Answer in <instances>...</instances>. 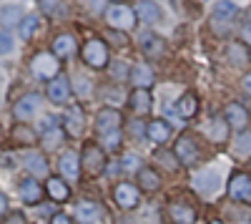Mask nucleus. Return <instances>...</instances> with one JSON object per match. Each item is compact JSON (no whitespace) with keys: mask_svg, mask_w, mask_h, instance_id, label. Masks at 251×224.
<instances>
[{"mask_svg":"<svg viewBox=\"0 0 251 224\" xmlns=\"http://www.w3.org/2000/svg\"><path fill=\"white\" fill-rule=\"evenodd\" d=\"M80 60L93 71H106L111 66V46L103 38L91 35L86 43L80 46Z\"/></svg>","mask_w":251,"mask_h":224,"instance_id":"1","label":"nucleus"},{"mask_svg":"<svg viewBox=\"0 0 251 224\" xmlns=\"http://www.w3.org/2000/svg\"><path fill=\"white\" fill-rule=\"evenodd\" d=\"M103 20L111 30H121V33H128L138 26V15L136 8H131L128 3H113L103 10Z\"/></svg>","mask_w":251,"mask_h":224,"instance_id":"2","label":"nucleus"},{"mask_svg":"<svg viewBox=\"0 0 251 224\" xmlns=\"http://www.w3.org/2000/svg\"><path fill=\"white\" fill-rule=\"evenodd\" d=\"M80 171L86 174V179H96L106 171V149L96 141H86L80 151Z\"/></svg>","mask_w":251,"mask_h":224,"instance_id":"3","label":"nucleus"},{"mask_svg":"<svg viewBox=\"0 0 251 224\" xmlns=\"http://www.w3.org/2000/svg\"><path fill=\"white\" fill-rule=\"evenodd\" d=\"M239 15V8L231 3V0H221V3L214 8L211 13V20H208V28H211L214 35L219 38H228L231 35V26Z\"/></svg>","mask_w":251,"mask_h":224,"instance_id":"4","label":"nucleus"},{"mask_svg":"<svg viewBox=\"0 0 251 224\" xmlns=\"http://www.w3.org/2000/svg\"><path fill=\"white\" fill-rule=\"evenodd\" d=\"M33 78L38 81H46V84H50L53 78H58L63 71H60V60L50 53V51H35L33 58H30V63H28Z\"/></svg>","mask_w":251,"mask_h":224,"instance_id":"5","label":"nucleus"},{"mask_svg":"<svg viewBox=\"0 0 251 224\" xmlns=\"http://www.w3.org/2000/svg\"><path fill=\"white\" fill-rule=\"evenodd\" d=\"M163 214L171 224H196L199 219L196 207H191L186 199H169L163 204Z\"/></svg>","mask_w":251,"mask_h":224,"instance_id":"6","label":"nucleus"},{"mask_svg":"<svg viewBox=\"0 0 251 224\" xmlns=\"http://www.w3.org/2000/svg\"><path fill=\"white\" fill-rule=\"evenodd\" d=\"M46 98L50 101V104H55V106L71 104V98H73V84H71V78L66 73H60L58 78H53L50 84L46 86Z\"/></svg>","mask_w":251,"mask_h":224,"instance_id":"7","label":"nucleus"},{"mask_svg":"<svg viewBox=\"0 0 251 224\" xmlns=\"http://www.w3.org/2000/svg\"><path fill=\"white\" fill-rule=\"evenodd\" d=\"M174 154L181 161V167H194L196 161L201 159V149L196 144V139L191 134H181L174 144Z\"/></svg>","mask_w":251,"mask_h":224,"instance_id":"8","label":"nucleus"},{"mask_svg":"<svg viewBox=\"0 0 251 224\" xmlns=\"http://www.w3.org/2000/svg\"><path fill=\"white\" fill-rule=\"evenodd\" d=\"M38 111H40V93H35V91L20 96L13 104V116L18 124H28L30 118L38 116Z\"/></svg>","mask_w":251,"mask_h":224,"instance_id":"9","label":"nucleus"},{"mask_svg":"<svg viewBox=\"0 0 251 224\" xmlns=\"http://www.w3.org/2000/svg\"><path fill=\"white\" fill-rule=\"evenodd\" d=\"M113 201L123 209V212H131L141 204V189L131 181H118L113 187Z\"/></svg>","mask_w":251,"mask_h":224,"instance_id":"10","label":"nucleus"},{"mask_svg":"<svg viewBox=\"0 0 251 224\" xmlns=\"http://www.w3.org/2000/svg\"><path fill=\"white\" fill-rule=\"evenodd\" d=\"M121 124H123V116H121V111L113 109V106H103V109L96 113V131H98L100 139L108 136V134H113V131H121Z\"/></svg>","mask_w":251,"mask_h":224,"instance_id":"11","label":"nucleus"},{"mask_svg":"<svg viewBox=\"0 0 251 224\" xmlns=\"http://www.w3.org/2000/svg\"><path fill=\"white\" fill-rule=\"evenodd\" d=\"M138 48L149 60H158V58L166 56V40L153 30H143L138 35Z\"/></svg>","mask_w":251,"mask_h":224,"instance_id":"12","label":"nucleus"},{"mask_svg":"<svg viewBox=\"0 0 251 224\" xmlns=\"http://www.w3.org/2000/svg\"><path fill=\"white\" fill-rule=\"evenodd\" d=\"M228 196L251 207V176L244 171H234L231 179H228Z\"/></svg>","mask_w":251,"mask_h":224,"instance_id":"13","label":"nucleus"},{"mask_svg":"<svg viewBox=\"0 0 251 224\" xmlns=\"http://www.w3.org/2000/svg\"><path fill=\"white\" fill-rule=\"evenodd\" d=\"M50 53L58 58V60H68L78 53V40L75 35L71 33H58L53 40H50Z\"/></svg>","mask_w":251,"mask_h":224,"instance_id":"14","label":"nucleus"},{"mask_svg":"<svg viewBox=\"0 0 251 224\" xmlns=\"http://www.w3.org/2000/svg\"><path fill=\"white\" fill-rule=\"evenodd\" d=\"M18 194H20V201H23V204L33 207V204H40V199H43V194H46V187H40V181L35 176H28L18 184Z\"/></svg>","mask_w":251,"mask_h":224,"instance_id":"15","label":"nucleus"},{"mask_svg":"<svg viewBox=\"0 0 251 224\" xmlns=\"http://www.w3.org/2000/svg\"><path fill=\"white\" fill-rule=\"evenodd\" d=\"M228 126L226 124V118L224 116H211L206 121V124L201 126V134L208 139V141H214V144H224V141H228Z\"/></svg>","mask_w":251,"mask_h":224,"instance_id":"16","label":"nucleus"},{"mask_svg":"<svg viewBox=\"0 0 251 224\" xmlns=\"http://www.w3.org/2000/svg\"><path fill=\"white\" fill-rule=\"evenodd\" d=\"M83 126H86V118H83V109H80V106H71L68 113L63 116V121H60V129L66 131L68 139H80Z\"/></svg>","mask_w":251,"mask_h":224,"instance_id":"17","label":"nucleus"},{"mask_svg":"<svg viewBox=\"0 0 251 224\" xmlns=\"http://www.w3.org/2000/svg\"><path fill=\"white\" fill-rule=\"evenodd\" d=\"M224 118H226V124L231 126V129H236V131L246 129L249 121H251L249 111L239 104V101H228V104L224 106Z\"/></svg>","mask_w":251,"mask_h":224,"instance_id":"18","label":"nucleus"},{"mask_svg":"<svg viewBox=\"0 0 251 224\" xmlns=\"http://www.w3.org/2000/svg\"><path fill=\"white\" fill-rule=\"evenodd\" d=\"M128 109L141 118V116H149L151 109H153V98H151V91L149 88H133L128 93Z\"/></svg>","mask_w":251,"mask_h":224,"instance_id":"19","label":"nucleus"},{"mask_svg":"<svg viewBox=\"0 0 251 224\" xmlns=\"http://www.w3.org/2000/svg\"><path fill=\"white\" fill-rule=\"evenodd\" d=\"M136 181H138V189L146 192V194H153L161 189V171L156 167H149L143 164L138 171H136Z\"/></svg>","mask_w":251,"mask_h":224,"instance_id":"20","label":"nucleus"},{"mask_svg":"<svg viewBox=\"0 0 251 224\" xmlns=\"http://www.w3.org/2000/svg\"><path fill=\"white\" fill-rule=\"evenodd\" d=\"M58 169H60V176L66 181H75L80 179V154L75 151H63L58 156Z\"/></svg>","mask_w":251,"mask_h":224,"instance_id":"21","label":"nucleus"},{"mask_svg":"<svg viewBox=\"0 0 251 224\" xmlns=\"http://www.w3.org/2000/svg\"><path fill=\"white\" fill-rule=\"evenodd\" d=\"M46 196H50L58 204H66L71 201V187L63 176H48L46 179Z\"/></svg>","mask_w":251,"mask_h":224,"instance_id":"22","label":"nucleus"},{"mask_svg":"<svg viewBox=\"0 0 251 224\" xmlns=\"http://www.w3.org/2000/svg\"><path fill=\"white\" fill-rule=\"evenodd\" d=\"M219 184H221V179H219V171L214 167H208V169H203L201 174L194 176V189L199 194H214L219 189Z\"/></svg>","mask_w":251,"mask_h":224,"instance_id":"23","label":"nucleus"},{"mask_svg":"<svg viewBox=\"0 0 251 224\" xmlns=\"http://www.w3.org/2000/svg\"><path fill=\"white\" fill-rule=\"evenodd\" d=\"M171 124L166 118H151L149 121V126H146V136H149L153 144H158V146H163L166 141L171 139Z\"/></svg>","mask_w":251,"mask_h":224,"instance_id":"24","label":"nucleus"},{"mask_svg":"<svg viewBox=\"0 0 251 224\" xmlns=\"http://www.w3.org/2000/svg\"><path fill=\"white\" fill-rule=\"evenodd\" d=\"M136 15H138L141 23H146V26H153V23H158V20L163 18L161 5L153 3V0H138V3H136Z\"/></svg>","mask_w":251,"mask_h":224,"instance_id":"25","label":"nucleus"},{"mask_svg":"<svg viewBox=\"0 0 251 224\" xmlns=\"http://www.w3.org/2000/svg\"><path fill=\"white\" fill-rule=\"evenodd\" d=\"M199 113V96L194 91H188L178 98V104H176V116L181 121H191L194 116Z\"/></svg>","mask_w":251,"mask_h":224,"instance_id":"26","label":"nucleus"},{"mask_svg":"<svg viewBox=\"0 0 251 224\" xmlns=\"http://www.w3.org/2000/svg\"><path fill=\"white\" fill-rule=\"evenodd\" d=\"M128 81L133 84V88H151L156 76H153L149 63H136V66H131V78Z\"/></svg>","mask_w":251,"mask_h":224,"instance_id":"27","label":"nucleus"},{"mask_svg":"<svg viewBox=\"0 0 251 224\" xmlns=\"http://www.w3.org/2000/svg\"><path fill=\"white\" fill-rule=\"evenodd\" d=\"M10 136H13V141L18 146H35L38 141H40V136H38V131L30 126V124H15L13 126V131H10Z\"/></svg>","mask_w":251,"mask_h":224,"instance_id":"28","label":"nucleus"},{"mask_svg":"<svg viewBox=\"0 0 251 224\" xmlns=\"http://www.w3.org/2000/svg\"><path fill=\"white\" fill-rule=\"evenodd\" d=\"M100 212L103 209L96 204V201L83 199V201H78V204H75V222L78 224H93V222H98Z\"/></svg>","mask_w":251,"mask_h":224,"instance_id":"29","label":"nucleus"},{"mask_svg":"<svg viewBox=\"0 0 251 224\" xmlns=\"http://www.w3.org/2000/svg\"><path fill=\"white\" fill-rule=\"evenodd\" d=\"M23 164H25V169H28L33 176H40V179H48V176H50L48 159H46L43 154H25Z\"/></svg>","mask_w":251,"mask_h":224,"instance_id":"30","label":"nucleus"},{"mask_svg":"<svg viewBox=\"0 0 251 224\" xmlns=\"http://www.w3.org/2000/svg\"><path fill=\"white\" fill-rule=\"evenodd\" d=\"M23 18H25V13L20 5H3L0 8V26L3 28H20Z\"/></svg>","mask_w":251,"mask_h":224,"instance_id":"31","label":"nucleus"},{"mask_svg":"<svg viewBox=\"0 0 251 224\" xmlns=\"http://www.w3.org/2000/svg\"><path fill=\"white\" fill-rule=\"evenodd\" d=\"M63 139H68V136H66V131H63L60 126L48 129L43 136H40V149H43L46 154H53V151H58V149H60Z\"/></svg>","mask_w":251,"mask_h":224,"instance_id":"32","label":"nucleus"},{"mask_svg":"<svg viewBox=\"0 0 251 224\" xmlns=\"http://www.w3.org/2000/svg\"><path fill=\"white\" fill-rule=\"evenodd\" d=\"M153 156H156V161H158V164H161V167H163L166 171H171V174H174V171H178V169H181V161L176 159V154H174V151L158 149V151H156Z\"/></svg>","mask_w":251,"mask_h":224,"instance_id":"33","label":"nucleus"},{"mask_svg":"<svg viewBox=\"0 0 251 224\" xmlns=\"http://www.w3.org/2000/svg\"><path fill=\"white\" fill-rule=\"evenodd\" d=\"M38 28H40V18L38 15H25L23 23H20V28H18V35L23 38V40H30Z\"/></svg>","mask_w":251,"mask_h":224,"instance_id":"34","label":"nucleus"},{"mask_svg":"<svg viewBox=\"0 0 251 224\" xmlns=\"http://www.w3.org/2000/svg\"><path fill=\"white\" fill-rule=\"evenodd\" d=\"M73 88H75V93H78L80 98H93V84H91L86 76H78L75 84H73Z\"/></svg>","mask_w":251,"mask_h":224,"instance_id":"35","label":"nucleus"},{"mask_svg":"<svg viewBox=\"0 0 251 224\" xmlns=\"http://www.w3.org/2000/svg\"><path fill=\"white\" fill-rule=\"evenodd\" d=\"M228 60H231L234 66H241V63L249 60V53L241 48V43H231V46H228Z\"/></svg>","mask_w":251,"mask_h":224,"instance_id":"36","label":"nucleus"},{"mask_svg":"<svg viewBox=\"0 0 251 224\" xmlns=\"http://www.w3.org/2000/svg\"><path fill=\"white\" fill-rule=\"evenodd\" d=\"M103 40H106L108 46H116V48H126V46H128V35L121 33V30H108Z\"/></svg>","mask_w":251,"mask_h":224,"instance_id":"37","label":"nucleus"},{"mask_svg":"<svg viewBox=\"0 0 251 224\" xmlns=\"http://www.w3.org/2000/svg\"><path fill=\"white\" fill-rule=\"evenodd\" d=\"M108 68H111V73H113V78H116V81H126V78H131V66H128V63H123V60H118V63H111Z\"/></svg>","mask_w":251,"mask_h":224,"instance_id":"38","label":"nucleus"},{"mask_svg":"<svg viewBox=\"0 0 251 224\" xmlns=\"http://www.w3.org/2000/svg\"><path fill=\"white\" fill-rule=\"evenodd\" d=\"M13 48H15V40H13V35H10L8 30H0V56H8V53H13Z\"/></svg>","mask_w":251,"mask_h":224,"instance_id":"39","label":"nucleus"},{"mask_svg":"<svg viewBox=\"0 0 251 224\" xmlns=\"http://www.w3.org/2000/svg\"><path fill=\"white\" fill-rule=\"evenodd\" d=\"M38 8L43 15H55L60 10V0H38Z\"/></svg>","mask_w":251,"mask_h":224,"instance_id":"40","label":"nucleus"},{"mask_svg":"<svg viewBox=\"0 0 251 224\" xmlns=\"http://www.w3.org/2000/svg\"><path fill=\"white\" fill-rule=\"evenodd\" d=\"M100 141H103V146H106L108 151H118L121 149V131H113L108 136H103Z\"/></svg>","mask_w":251,"mask_h":224,"instance_id":"41","label":"nucleus"},{"mask_svg":"<svg viewBox=\"0 0 251 224\" xmlns=\"http://www.w3.org/2000/svg\"><path fill=\"white\" fill-rule=\"evenodd\" d=\"M146 126H149V124H143L141 118H133L131 124H128V134H131L133 139H143V136H146Z\"/></svg>","mask_w":251,"mask_h":224,"instance_id":"42","label":"nucleus"},{"mask_svg":"<svg viewBox=\"0 0 251 224\" xmlns=\"http://www.w3.org/2000/svg\"><path fill=\"white\" fill-rule=\"evenodd\" d=\"M234 151H236V154H249V151H251V136L236 139V141H234Z\"/></svg>","mask_w":251,"mask_h":224,"instance_id":"43","label":"nucleus"},{"mask_svg":"<svg viewBox=\"0 0 251 224\" xmlns=\"http://www.w3.org/2000/svg\"><path fill=\"white\" fill-rule=\"evenodd\" d=\"M0 224H25V214L23 212H8Z\"/></svg>","mask_w":251,"mask_h":224,"instance_id":"44","label":"nucleus"},{"mask_svg":"<svg viewBox=\"0 0 251 224\" xmlns=\"http://www.w3.org/2000/svg\"><path fill=\"white\" fill-rule=\"evenodd\" d=\"M121 167H123L126 171H131V169H136V171H138V169H141V164H138L136 154H126V156H123V164H121Z\"/></svg>","mask_w":251,"mask_h":224,"instance_id":"45","label":"nucleus"},{"mask_svg":"<svg viewBox=\"0 0 251 224\" xmlns=\"http://www.w3.org/2000/svg\"><path fill=\"white\" fill-rule=\"evenodd\" d=\"M239 38H241V43L251 46V23H244L241 30H239Z\"/></svg>","mask_w":251,"mask_h":224,"instance_id":"46","label":"nucleus"},{"mask_svg":"<svg viewBox=\"0 0 251 224\" xmlns=\"http://www.w3.org/2000/svg\"><path fill=\"white\" fill-rule=\"evenodd\" d=\"M50 224H73V219H71L68 214L58 212V214H53V217H50Z\"/></svg>","mask_w":251,"mask_h":224,"instance_id":"47","label":"nucleus"},{"mask_svg":"<svg viewBox=\"0 0 251 224\" xmlns=\"http://www.w3.org/2000/svg\"><path fill=\"white\" fill-rule=\"evenodd\" d=\"M8 212H10V207H8V196L0 192V217H5Z\"/></svg>","mask_w":251,"mask_h":224,"instance_id":"48","label":"nucleus"},{"mask_svg":"<svg viewBox=\"0 0 251 224\" xmlns=\"http://www.w3.org/2000/svg\"><path fill=\"white\" fill-rule=\"evenodd\" d=\"M241 88H244V93H246V96H251V73H246V76H244Z\"/></svg>","mask_w":251,"mask_h":224,"instance_id":"49","label":"nucleus"},{"mask_svg":"<svg viewBox=\"0 0 251 224\" xmlns=\"http://www.w3.org/2000/svg\"><path fill=\"white\" fill-rule=\"evenodd\" d=\"M113 3H126V0H108V5H113Z\"/></svg>","mask_w":251,"mask_h":224,"instance_id":"50","label":"nucleus"},{"mask_svg":"<svg viewBox=\"0 0 251 224\" xmlns=\"http://www.w3.org/2000/svg\"><path fill=\"white\" fill-rule=\"evenodd\" d=\"M208 224H224L221 219H211V222H208Z\"/></svg>","mask_w":251,"mask_h":224,"instance_id":"51","label":"nucleus"},{"mask_svg":"<svg viewBox=\"0 0 251 224\" xmlns=\"http://www.w3.org/2000/svg\"><path fill=\"white\" fill-rule=\"evenodd\" d=\"M0 136H3V126H0Z\"/></svg>","mask_w":251,"mask_h":224,"instance_id":"52","label":"nucleus"},{"mask_svg":"<svg viewBox=\"0 0 251 224\" xmlns=\"http://www.w3.org/2000/svg\"><path fill=\"white\" fill-rule=\"evenodd\" d=\"M249 60H251V51H249Z\"/></svg>","mask_w":251,"mask_h":224,"instance_id":"53","label":"nucleus"}]
</instances>
